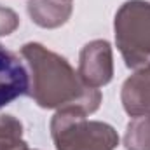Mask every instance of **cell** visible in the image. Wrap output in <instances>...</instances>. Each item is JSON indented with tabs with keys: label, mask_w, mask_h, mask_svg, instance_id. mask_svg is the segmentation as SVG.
Masks as SVG:
<instances>
[{
	"label": "cell",
	"mask_w": 150,
	"mask_h": 150,
	"mask_svg": "<svg viewBox=\"0 0 150 150\" xmlns=\"http://www.w3.org/2000/svg\"><path fill=\"white\" fill-rule=\"evenodd\" d=\"M30 74V96L42 108L74 110L84 115L96 112L101 103L100 89L86 86L72 65L38 42L21 47Z\"/></svg>",
	"instance_id": "6da1fadb"
},
{
	"label": "cell",
	"mask_w": 150,
	"mask_h": 150,
	"mask_svg": "<svg viewBox=\"0 0 150 150\" xmlns=\"http://www.w3.org/2000/svg\"><path fill=\"white\" fill-rule=\"evenodd\" d=\"M115 44L126 67L138 72L150 68V4L127 0L120 5L113 21Z\"/></svg>",
	"instance_id": "7a4b0ae2"
},
{
	"label": "cell",
	"mask_w": 150,
	"mask_h": 150,
	"mask_svg": "<svg viewBox=\"0 0 150 150\" xmlns=\"http://www.w3.org/2000/svg\"><path fill=\"white\" fill-rule=\"evenodd\" d=\"M56 150H115L119 134L110 124L89 120L84 113L58 110L51 120Z\"/></svg>",
	"instance_id": "3957f363"
},
{
	"label": "cell",
	"mask_w": 150,
	"mask_h": 150,
	"mask_svg": "<svg viewBox=\"0 0 150 150\" xmlns=\"http://www.w3.org/2000/svg\"><path fill=\"white\" fill-rule=\"evenodd\" d=\"M79 77L89 87H101L112 80L113 63L112 47L107 40H93L86 44L80 51Z\"/></svg>",
	"instance_id": "277c9868"
},
{
	"label": "cell",
	"mask_w": 150,
	"mask_h": 150,
	"mask_svg": "<svg viewBox=\"0 0 150 150\" xmlns=\"http://www.w3.org/2000/svg\"><path fill=\"white\" fill-rule=\"evenodd\" d=\"M30 93V74L21 59L0 44V108Z\"/></svg>",
	"instance_id": "5b68a950"
},
{
	"label": "cell",
	"mask_w": 150,
	"mask_h": 150,
	"mask_svg": "<svg viewBox=\"0 0 150 150\" xmlns=\"http://www.w3.org/2000/svg\"><path fill=\"white\" fill-rule=\"evenodd\" d=\"M120 100L131 117L150 113V68L138 70L124 82Z\"/></svg>",
	"instance_id": "8992f818"
},
{
	"label": "cell",
	"mask_w": 150,
	"mask_h": 150,
	"mask_svg": "<svg viewBox=\"0 0 150 150\" xmlns=\"http://www.w3.org/2000/svg\"><path fill=\"white\" fill-rule=\"evenodd\" d=\"M28 14L42 28H58L65 25L72 14V2L67 0H30Z\"/></svg>",
	"instance_id": "52a82bcc"
},
{
	"label": "cell",
	"mask_w": 150,
	"mask_h": 150,
	"mask_svg": "<svg viewBox=\"0 0 150 150\" xmlns=\"http://www.w3.org/2000/svg\"><path fill=\"white\" fill-rule=\"evenodd\" d=\"M124 145L127 150H150V113L133 117L126 127Z\"/></svg>",
	"instance_id": "ba28073f"
},
{
	"label": "cell",
	"mask_w": 150,
	"mask_h": 150,
	"mask_svg": "<svg viewBox=\"0 0 150 150\" xmlns=\"http://www.w3.org/2000/svg\"><path fill=\"white\" fill-rule=\"evenodd\" d=\"M26 147L23 140V126L12 117L0 113V150H19Z\"/></svg>",
	"instance_id": "9c48e42d"
},
{
	"label": "cell",
	"mask_w": 150,
	"mask_h": 150,
	"mask_svg": "<svg viewBox=\"0 0 150 150\" xmlns=\"http://www.w3.org/2000/svg\"><path fill=\"white\" fill-rule=\"evenodd\" d=\"M18 26H19L18 14L12 9L0 5V35H11Z\"/></svg>",
	"instance_id": "30bf717a"
},
{
	"label": "cell",
	"mask_w": 150,
	"mask_h": 150,
	"mask_svg": "<svg viewBox=\"0 0 150 150\" xmlns=\"http://www.w3.org/2000/svg\"><path fill=\"white\" fill-rule=\"evenodd\" d=\"M19 150H30V149L28 147H23V149H19Z\"/></svg>",
	"instance_id": "8fae6325"
},
{
	"label": "cell",
	"mask_w": 150,
	"mask_h": 150,
	"mask_svg": "<svg viewBox=\"0 0 150 150\" xmlns=\"http://www.w3.org/2000/svg\"><path fill=\"white\" fill-rule=\"evenodd\" d=\"M67 2H72V0H67Z\"/></svg>",
	"instance_id": "7c38bea8"
}]
</instances>
